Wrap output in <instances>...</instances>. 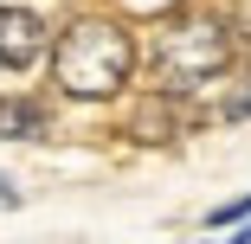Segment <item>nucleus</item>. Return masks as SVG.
I'll return each instance as SVG.
<instances>
[{"instance_id":"nucleus-1","label":"nucleus","mask_w":251,"mask_h":244,"mask_svg":"<svg viewBox=\"0 0 251 244\" xmlns=\"http://www.w3.org/2000/svg\"><path fill=\"white\" fill-rule=\"evenodd\" d=\"M142 71V39L129 20L90 7L58 26L52 39V84L65 103H116Z\"/></svg>"},{"instance_id":"nucleus-2","label":"nucleus","mask_w":251,"mask_h":244,"mask_svg":"<svg viewBox=\"0 0 251 244\" xmlns=\"http://www.w3.org/2000/svg\"><path fill=\"white\" fill-rule=\"evenodd\" d=\"M148 90H168V96H200V90H213L232 77L238 65V39H232V20L226 7H180L168 13L155 32H148Z\"/></svg>"},{"instance_id":"nucleus-3","label":"nucleus","mask_w":251,"mask_h":244,"mask_svg":"<svg viewBox=\"0 0 251 244\" xmlns=\"http://www.w3.org/2000/svg\"><path fill=\"white\" fill-rule=\"evenodd\" d=\"M52 26H45L32 7H13V0H7V7H0V71H32L45 52H52Z\"/></svg>"},{"instance_id":"nucleus-4","label":"nucleus","mask_w":251,"mask_h":244,"mask_svg":"<svg viewBox=\"0 0 251 244\" xmlns=\"http://www.w3.org/2000/svg\"><path fill=\"white\" fill-rule=\"evenodd\" d=\"M52 135V110L39 96H0V141H39Z\"/></svg>"},{"instance_id":"nucleus-5","label":"nucleus","mask_w":251,"mask_h":244,"mask_svg":"<svg viewBox=\"0 0 251 244\" xmlns=\"http://www.w3.org/2000/svg\"><path fill=\"white\" fill-rule=\"evenodd\" d=\"M226 96H219V122H251V71L245 77H232V84H219Z\"/></svg>"},{"instance_id":"nucleus-6","label":"nucleus","mask_w":251,"mask_h":244,"mask_svg":"<svg viewBox=\"0 0 251 244\" xmlns=\"http://www.w3.org/2000/svg\"><path fill=\"white\" fill-rule=\"evenodd\" d=\"M245 219H251V193H245V200L213 206V212H206V231H232V225H245Z\"/></svg>"},{"instance_id":"nucleus-7","label":"nucleus","mask_w":251,"mask_h":244,"mask_svg":"<svg viewBox=\"0 0 251 244\" xmlns=\"http://www.w3.org/2000/svg\"><path fill=\"white\" fill-rule=\"evenodd\" d=\"M226 20H232V39H238V58H251V0H226Z\"/></svg>"},{"instance_id":"nucleus-8","label":"nucleus","mask_w":251,"mask_h":244,"mask_svg":"<svg viewBox=\"0 0 251 244\" xmlns=\"http://www.w3.org/2000/svg\"><path fill=\"white\" fill-rule=\"evenodd\" d=\"M206 244H251V219H245V225H232V231H226V238H219V231H213V238H206Z\"/></svg>"},{"instance_id":"nucleus-9","label":"nucleus","mask_w":251,"mask_h":244,"mask_svg":"<svg viewBox=\"0 0 251 244\" xmlns=\"http://www.w3.org/2000/svg\"><path fill=\"white\" fill-rule=\"evenodd\" d=\"M0 206H20V186H13L7 174H0Z\"/></svg>"}]
</instances>
